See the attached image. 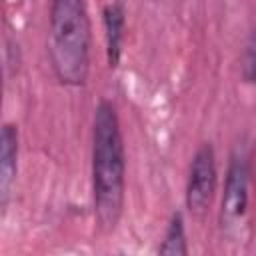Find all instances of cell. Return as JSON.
Segmentation results:
<instances>
[{
    "mask_svg": "<svg viewBox=\"0 0 256 256\" xmlns=\"http://www.w3.org/2000/svg\"><path fill=\"white\" fill-rule=\"evenodd\" d=\"M126 148L116 106L100 100L92 120V202L100 232H112L124 210Z\"/></svg>",
    "mask_w": 256,
    "mask_h": 256,
    "instance_id": "obj_1",
    "label": "cell"
},
{
    "mask_svg": "<svg viewBox=\"0 0 256 256\" xmlns=\"http://www.w3.org/2000/svg\"><path fill=\"white\" fill-rule=\"evenodd\" d=\"M92 26L86 0H50L48 54L56 80L84 86L90 74Z\"/></svg>",
    "mask_w": 256,
    "mask_h": 256,
    "instance_id": "obj_2",
    "label": "cell"
},
{
    "mask_svg": "<svg viewBox=\"0 0 256 256\" xmlns=\"http://www.w3.org/2000/svg\"><path fill=\"white\" fill-rule=\"evenodd\" d=\"M250 186H252V156L246 146H236L230 152L224 192L220 200V226L226 232H236L246 220L250 206Z\"/></svg>",
    "mask_w": 256,
    "mask_h": 256,
    "instance_id": "obj_3",
    "label": "cell"
},
{
    "mask_svg": "<svg viewBox=\"0 0 256 256\" xmlns=\"http://www.w3.org/2000/svg\"><path fill=\"white\" fill-rule=\"evenodd\" d=\"M218 186V166H216V152L210 142H204L196 148L188 178H186V208L194 216H204L210 208Z\"/></svg>",
    "mask_w": 256,
    "mask_h": 256,
    "instance_id": "obj_4",
    "label": "cell"
},
{
    "mask_svg": "<svg viewBox=\"0 0 256 256\" xmlns=\"http://www.w3.org/2000/svg\"><path fill=\"white\" fill-rule=\"evenodd\" d=\"M18 126L4 122L0 130V206L6 210L18 174Z\"/></svg>",
    "mask_w": 256,
    "mask_h": 256,
    "instance_id": "obj_5",
    "label": "cell"
},
{
    "mask_svg": "<svg viewBox=\"0 0 256 256\" xmlns=\"http://www.w3.org/2000/svg\"><path fill=\"white\" fill-rule=\"evenodd\" d=\"M104 36H106V60L110 68H116L122 58L124 32H126V12L122 2L112 0L102 8Z\"/></svg>",
    "mask_w": 256,
    "mask_h": 256,
    "instance_id": "obj_6",
    "label": "cell"
},
{
    "mask_svg": "<svg viewBox=\"0 0 256 256\" xmlns=\"http://www.w3.org/2000/svg\"><path fill=\"white\" fill-rule=\"evenodd\" d=\"M158 254H168V256H186L188 254V240H186V226H184V216L180 210L172 212L164 238L158 246Z\"/></svg>",
    "mask_w": 256,
    "mask_h": 256,
    "instance_id": "obj_7",
    "label": "cell"
},
{
    "mask_svg": "<svg viewBox=\"0 0 256 256\" xmlns=\"http://www.w3.org/2000/svg\"><path fill=\"white\" fill-rule=\"evenodd\" d=\"M240 76L246 84L256 86V28L250 30L244 42L242 56H240Z\"/></svg>",
    "mask_w": 256,
    "mask_h": 256,
    "instance_id": "obj_8",
    "label": "cell"
}]
</instances>
